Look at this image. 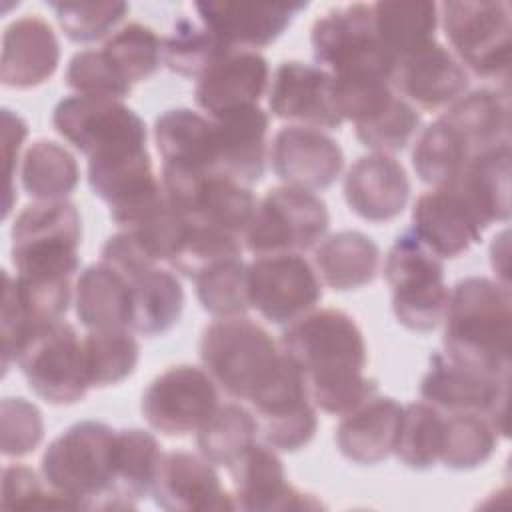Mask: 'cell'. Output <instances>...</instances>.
<instances>
[{
  "instance_id": "6da1fadb",
  "label": "cell",
  "mask_w": 512,
  "mask_h": 512,
  "mask_svg": "<svg viewBox=\"0 0 512 512\" xmlns=\"http://www.w3.org/2000/svg\"><path fill=\"white\" fill-rule=\"evenodd\" d=\"M280 348L304 374L312 404L326 414L344 416L378 394V382L364 376L368 350L362 330L342 310H312L294 320Z\"/></svg>"
},
{
  "instance_id": "7a4b0ae2",
  "label": "cell",
  "mask_w": 512,
  "mask_h": 512,
  "mask_svg": "<svg viewBox=\"0 0 512 512\" xmlns=\"http://www.w3.org/2000/svg\"><path fill=\"white\" fill-rule=\"evenodd\" d=\"M444 354L466 368L510 378L512 300L508 284L484 276L460 280L444 314Z\"/></svg>"
},
{
  "instance_id": "3957f363",
  "label": "cell",
  "mask_w": 512,
  "mask_h": 512,
  "mask_svg": "<svg viewBox=\"0 0 512 512\" xmlns=\"http://www.w3.org/2000/svg\"><path fill=\"white\" fill-rule=\"evenodd\" d=\"M114 438L104 422L82 420L58 434L42 454L46 484L78 508H112Z\"/></svg>"
},
{
  "instance_id": "277c9868",
  "label": "cell",
  "mask_w": 512,
  "mask_h": 512,
  "mask_svg": "<svg viewBox=\"0 0 512 512\" xmlns=\"http://www.w3.org/2000/svg\"><path fill=\"white\" fill-rule=\"evenodd\" d=\"M12 264L30 280H72L80 268L82 218L70 200H38L14 220Z\"/></svg>"
},
{
  "instance_id": "5b68a950",
  "label": "cell",
  "mask_w": 512,
  "mask_h": 512,
  "mask_svg": "<svg viewBox=\"0 0 512 512\" xmlns=\"http://www.w3.org/2000/svg\"><path fill=\"white\" fill-rule=\"evenodd\" d=\"M282 348L268 330L246 316L218 318L200 338V360L214 384L236 400L252 392L274 372Z\"/></svg>"
},
{
  "instance_id": "8992f818",
  "label": "cell",
  "mask_w": 512,
  "mask_h": 512,
  "mask_svg": "<svg viewBox=\"0 0 512 512\" xmlns=\"http://www.w3.org/2000/svg\"><path fill=\"white\" fill-rule=\"evenodd\" d=\"M320 68L336 80H384L392 84L396 58L372 26V4H348L320 16L310 34Z\"/></svg>"
},
{
  "instance_id": "52a82bcc",
  "label": "cell",
  "mask_w": 512,
  "mask_h": 512,
  "mask_svg": "<svg viewBox=\"0 0 512 512\" xmlns=\"http://www.w3.org/2000/svg\"><path fill=\"white\" fill-rule=\"evenodd\" d=\"M442 28L462 68L484 80H508L512 52L510 4L452 0L442 6Z\"/></svg>"
},
{
  "instance_id": "ba28073f",
  "label": "cell",
  "mask_w": 512,
  "mask_h": 512,
  "mask_svg": "<svg viewBox=\"0 0 512 512\" xmlns=\"http://www.w3.org/2000/svg\"><path fill=\"white\" fill-rule=\"evenodd\" d=\"M328 226L330 212L318 194L284 184L256 204L242 240L254 256L300 254L318 244Z\"/></svg>"
},
{
  "instance_id": "9c48e42d",
  "label": "cell",
  "mask_w": 512,
  "mask_h": 512,
  "mask_svg": "<svg viewBox=\"0 0 512 512\" xmlns=\"http://www.w3.org/2000/svg\"><path fill=\"white\" fill-rule=\"evenodd\" d=\"M52 126L88 160L146 148L144 120L122 100L66 96L52 112Z\"/></svg>"
},
{
  "instance_id": "30bf717a",
  "label": "cell",
  "mask_w": 512,
  "mask_h": 512,
  "mask_svg": "<svg viewBox=\"0 0 512 512\" xmlns=\"http://www.w3.org/2000/svg\"><path fill=\"white\" fill-rule=\"evenodd\" d=\"M262 440L280 452L304 448L316 434L318 416L300 368L282 352L274 372L246 400Z\"/></svg>"
},
{
  "instance_id": "8fae6325",
  "label": "cell",
  "mask_w": 512,
  "mask_h": 512,
  "mask_svg": "<svg viewBox=\"0 0 512 512\" xmlns=\"http://www.w3.org/2000/svg\"><path fill=\"white\" fill-rule=\"evenodd\" d=\"M162 188L168 202L190 222L240 240L258 204L250 186L220 172H186L162 166Z\"/></svg>"
},
{
  "instance_id": "7c38bea8",
  "label": "cell",
  "mask_w": 512,
  "mask_h": 512,
  "mask_svg": "<svg viewBox=\"0 0 512 512\" xmlns=\"http://www.w3.org/2000/svg\"><path fill=\"white\" fill-rule=\"evenodd\" d=\"M16 364L28 388L54 406L76 404L90 388L82 338L66 320L42 328L20 352Z\"/></svg>"
},
{
  "instance_id": "4fadbf2b",
  "label": "cell",
  "mask_w": 512,
  "mask_h": 512,
  "mask_svg": "<svg viewBox=\"0 0 512 512\" xmlns=\"http://www.w3.org/2000/svg\"><path fill=\"white\" fill-rule=\"evenodd\" d=\"M218 406L214 380L192 364L170 366L158 374L140 402L148 426L170 438L198 432Z\"/></svg>"
},
{
  "instance_id": "5bb4252c",
  "label": "cell",
  "mask_w": 512,
  "mask_h": 512,
  "mask_svg": "<svg viewBox=\"0 0 512 512\" xmlns=\"http://www.w3.org/2000/svg\"><path fill=\"white\" fill-rule=\"evenodd\" d=\"M250 308L268 322L288 326L322 300V282L310 262L294 252L256 256L248 264Z\"/></svg>"
},
{
  "instance_id": "9a60e30c",
  "label": "cell",
  "mask_w": 512,
  "mask_h": 512,
  "mask_svg": "<svg viewBox=\"0 0 512 512\" xmlns=\"http://www.w3.org/2000/svg\"><path fill=\"white\" fill-rule=\"evenodd\" d=\"M508 380L452 362L444 352L430 356L420 382V396L444 414H478L506 436Z\"/></svg>"
},
{
  "instance_id": "2e32d148",
  "label": "cell",
  "mask_w": 512,
  "mask_h": 512,
  "mask_svg": "<svg viewBox=\"0 0 512 512\" xmlns=\"http://www.w3.org/2000/svg\"><path fill=\"white\" fill-rule=\"evenodd\" d=\"M268 106L278 120H288L292 126L316 130H336L342 126L334 104L332 76L314 64L282 62L268 90Z\"/></svg>"
},
{
  "instance_id": "e0dca14e",
  "label": "cell",
  "mask_w": 512,
  "mask_h": 512,
  "mask_svg": "<svg viewBox=\"0 0 512 512\" xmlns=\"http://www.w3.org/2000/svg\"><path fill=\"white\" fill-rule=\"evenodd\" d=\"M270 164L286 186L316 192L338 180L344 168V152L322 130L290 124L276 132L270 146Z\"/></svg>"
},
{
  "instance_id": "ac0fdd59",
  "label": "cell",
  "mask_w": 512,
  "mask_h": 512,
  "mask_svg": "<svg viewBox=\"0 0 512 512\" xmlns=\"http://www.w3.org/2000/svg\"><path fill=\"white\" fill-rule=\"evenodd\" d=\"M232 500L240 510H314L322 502L286 480L284 462L266 442H254L230 468Z\"/></svg>"
},
{
  "instance_id": "d6986e66",
  "label": "cell",
  "mask_w": 512,
  "mask_h": 512,
  "mask_svg": "<svg viewBox=\"0 0 512 512\" xmlns=\"http://www.w3.org/2000/svg\"><path fill=\"white\" fill-rule=\"evenodd\" d=\"M308 2H196L202 24L232 50L264 48L278 40Z\"/></svg>"
},
{
  "instance_id": "ffe728a7",
  "label": "cell",
  "mask_w": 512,
  "mask_h": 512,
  "mask_svg": "<svg viewBox=\"0 0 512 512\" xmlns=\"http://www.w3.org/2000/svg\"><path fill=\"white\" fill-rule=\"evenodd\" d=\"M392 88L422 110H440L466 94L468 74L454 54L434 40L398 60Z\"/></svg>"
},
{
  "instance_id": "44dd1931",
  "label": "cell",
  "mask_w": 512,
  "mask_h": 512,
  "mask_svg": "<svg viewBox=\"0 0 512 512\" xmlns=\"http://www.w3.org/2000/svg\"><path fill=\"white\" fill-rule=\"evenodd\" d=\"M152 496L156 506L170 512L234 510L232 494L224 490L214 464L182 450L162 456Z\"/></svg>"
},
{
  "instance_id": "7402d4cb",
  "label": "cell",
  "mask_w": 512,
  "mask_h": 512,
  "mask_svg": "<svg viewBox=\"0 0 512 512\" xmlns=\"http://www.w3.org/2000/svg\"><path fill=\"white\" fill-rule=\"evenodd\" d=\"M410 198V180L404 166L390 154L360 156L346 172L344 200L368 222H388L402 214Z\"/></svg>"
},
{
  "instance_id": "603a6c76",
  "label": "cell",
  "mask_w": 512,
  "mask_h": 512,
  "mask_svg": "<svg viewBox=\"0 0 512 512\" xmlns=\"http://www.w3.org/2000/svg\"><path fill=\"white\" fill-rule=\"evenodd\" d=\"M414 234L438 256L456 258L482 238V224L454 186L434 188L414 202Z\"/></svg>"
},
{
  "instance_id": "cb8c5ba5",
  "label": "cell",
  "mask_w": 512,
  "mask_h": 512,
  "mask_svg": "<svg viewBox=\"0 0 512 512\" xmlns=\"http://www.w3.org/2000/svg\"><path fill=\"white\" fill-rule=\"evenodd\" d=\"M270 82L268 60L254 50H232L206 70L194 90V100L208 118L258 106Z\"/></svg>"
},
{
  "instance_id": "d4e9b609",
  "label": "cell",
  "mask_w": 512,
  "mask_h": 512,
  "mask_svg": "<svg viewBox=\"0 0 512 512\" xmlns=\"http://www.w3.org/2000/svg\"><path fill=\"white\" fill-rule=\"evenodd\" d=\"M214 126L216 172L252 186L266 172L270 118L260 106H246L210 118Z\"/></svg>"
},
{
  "instance_id": "484cf974",
  "label": "cell",
  "mask_w": 512,
  "mask_h": 512,
  "mask_svg": "<svg viewBox=\"0 0 512 512\" xmlns=\"http://www.w3.org/2000/svg\"><path fill=\"white\" fill-rule=\"evenodd\" d=\"M60 62V42L38 14L14 20L2 36L0 80L8 88L28 90L50 80Z\"/></svg>"
},
{
  "instance_id": "4316f807",
  "label": "cell",
  "mask_w": 512,
  "mask_h": 512,
  "mask_svg": "<svg viewBox=\"0 0 512 512\" xmlns=\"http://www.w3.org/2000/svg\"><path fill=\"white\" fill-rule=\"evenodd\" d=\"M402 404L390 396H372L342 416L334 440L340 454L356 464L384 462L398 438Z\"/></svg>"
},
{
  "instance_id": "83f0119b",
  "label": "cell",
  "mask_w": 512,
  "mask_h": 512,
  "mask_svg": "<svg viewBox=\"0 0 512 512\" xmlns=\"http://www.w3.org/2000/svg\"><path fill=\"white\" fill-rule=\"evenodd\" d=\"M154 142L164 168L216 172L212 120L190 108H170L154 122Z\"/></svg>"
},
{
  "instance_id": "f1b7e54d",
  "label": "cell",
  "mask_w": 512,
  "mask_h": 512,
  "mask_svg": "<svg viewBox=\"0 0 512 512\" xmlns=\"http://www.w3.org/2000/svg\"><path fill=\"white\" fill-rule=\"evenodd\" d=\"M454 186L486 230L510 218V142L472 156Z\"/></svg>"
},
{
  "instance_id": "f546056e",
  "label": "cell",
  "mask_w": 512,
  "mask_h": 512,
  "mask_svg": "<svg viewBox=\"0 0 512 512\" xmlns=\"http://www.w3.org/2000/svg\"><path fill=\"white\" fill-rule=\"evenodd\" d=\"M78 320L88 330H132V290L128 280L106 262L84 268L74 286Z\"/></svg>"
},
{
  "instance_id": "4dcf8cb0",
  "label": "cell",
  "mask_w": 512,
  "mask_h": 512,
  "mask_svg": "<svg viewBox=\"0 0 512 512\" xmlns=\"http://www.w3.org/2000/svg\"><path fill=\"white\" fill-rule=\"evenodd\" d=\"M314 264L320 280L338 292L370 284L380 264L378 244L358 230H342L322 238L314 250Z\"/></svg>"
},
{
  "instance_id": "1f68e13d",
  "label": "cell",
  "mask_w": 512,
  "mask_h": 512,
  "mask_svg": "<svg viewBox=\"0 0 512 512\" xmlns=\"http://www.w3.org/2000/svg\"><path fill=\"white\" fill-rule=\"evenodd\" d=\"M164 452L156 436L142 428L116 430L112 510L136 508V502L152 492Z\"/></svg>"
},
{
  "instance_id": "d6a6232c",
  "label": "cell",
  "mask_w": 512,
  "mask_h": 512,
  "mask_svg": "<svg viewBox=\"0 0 512 512\" xmlns=\"http://www.w3.org/2000/svg\"><path fill=\"white\" fill-rule=\"evenodd\" d=\"M132 290V330L160 336L176 326L184 310V288L172 270L152 264L124 276Z\"/></svg>"
},
{
  "instance_id": "836d02e7",
  "label": "cell",
  "mask_w": 512,
  "mask_h": 512,
  "mask_svg": "<svg viewBox=\"0 0 512 512\" xmlns=\"http://www.w3.org/2000/svg\"><path fill=\"white\" fill-rule=\"evenodd\" d=\"M468 142L474 154L510 142V108L506 92L480 88L460 96L442 116Z\"/></svg>"
},
{
  "instance_id": "e575fe53",
  "label": "cell",
  "mask_w": 512,
  "mask_h": 512,
  "mask_svg": "<svg viewBox=\"0 0 512 512\" xmlns=\"http://www.w3.org/2000/svg\"><path fill=\"white\" fill-rule=\"evenodd\" d=\"M372 26L380 44L396 58L436 40L438 4L388 0L372 4Z\"/></svg>"
},
{
  "instance_id": "d590c367",
  "label": "cell",
  "mask_w": 512,
  "mask_h": 512,
  "mask_svg": "<svg viewBox=\"0 0 512 512\" xmlns=\"http://www.w3.org/2000/svg\"><path fill=\"white\" fill-rule=\"evenodd\" d=\"M472 156V148L458 130L438 118L420 130L412 150V166L424 184L444 188L460 178Z\"/></svg>"
},
{
  "instance_id": "8d00e7d4",
  "label": "cell",
  "mask_w": 512,
  "mask_h": 512,
  "mask_svg": "<svg viewBox=\"0 0 512 512\" xmlns=\"http://www.w3.org/2000/svg\"><path fill=\"white\" fill-rule=\"evenodd\" d=\"M20 178L30 198L66 200L78 186L80 168L68 148L42 138L26 148Z\"/></svg>"
},
{
  "instance_id": "74e56055",
  "label": "cell",
  "mask_w": 512,
  "mask_h": 512,
  "mask_svg": "<svg viewBox=\"0 0 512 512\" xmlns=\"http://www.w3.org/2000/svg\"><path fill=\"white\" fill-rule=\"evenodd\" d=\"M256 436L258 422L252 410L230 402L218 406L196 432V446L214 466L230 468L256 442Z\"/></svg>"
},
{
  "instance_id": "f35d334b",
  "label": "cell",
  "mask_w": 512,
  "mask_h": 512,
  "mask_svg": "<svg viewBox=\"0 0 512 512\" xmlns=\"http://www.w3.org/2000/svg\"><path fill=\"white\" fill-rule=\"evenodd\" d=\"M90 388H106L126 380L138 366L140 344L128 328L88 330L82 338Z\"/></svg>"
},
{
  "instance_id": "ab89813d",
  "label": "cell",
  "mask_w": 512,
  "mask_h": 512,
  "mask_svg": "<svg viewBox=\"0 0 512 512\" xmlns=\"http://www.w3.org/2000/svg\"><path fill=\"white\" fill-rule=\"evenodd\" d=\"M444 442V412L428 402H412L402 408L396 458L412 470H430L440 462Z\"/></svg>"
},
{
  "instance_id": "60d3db41",
  "label": "cell",
  "mask_w": 512,
  "mask_h": 512,
  "mask_svg": "<svg viewBox=\"0 0 512 512\" xmlns=\"http://www.w3.org/2000/svg\"><path fill=\"white\" fill-rule=\"evenodd\" d=\"M230 52L232 48H228L212 30L184 16L174 22L170 36L162 42V62L166 68L178 76L194 80Z\"/></svg>"
},
{
  "instance_id": "b9f144b4",
  "label": "cell",
  "mask_w": 512,
  "mask_h": 512,
  "mask_svg": "<svg viewBox=\"0 0 512 512\" xmlns=\"http://www.w3.org/2000/svg\"><path fill=\"white\" fill-rule=\"evenodd\" d=\"M384 278L392 292L424 290L444 284V264L412 228L396 236L384 260Z\"/></svg>"
},
{
  "instance_id": "7bdbcfd3",
  "label": "cell",
  "mask_w": 512,
  "mask_h": 512,
  "mask_svg": "<svg viewBox=\"0 0 512 512\" xmlns=\"http://www.w3.org/2000/svg\"><path fill=\"white\" fill-rule=\"evenodd\" d=\"M498 446V432L478 414H444L440 462L450 470H474L486 464Z\"/></svg>"
},
{
  "instance_id": "ee69618b",
  "label": "cell",
  "mask_w": 512,
  "mask_h": 512,
  "mask_svg": "<svg viewBox=\"0 0 512 512\" xmlns=\"http://www.w3.org/2000/svg\"><path fill=\"white\" fill-rule=\"evenodd\" d=\"M162 38L140 22H130L116 30L104 44V54L130 84L150 78L162 64Z\"/></svg>"
},
{
  "instance_id": "f6af8a7d",
  "label": "cell",
  "mask_w": 512,
  "mask_h": 512,
  "mask_svg": "<svg viewBox=\"0 0 512 512\" xmlns=\"http://www.w3.org/2000/svg\"><path fill=\"white\" fill-rule=\"evenodd\" d=\"M196 282V298L200 306L216 316H244L250 310L248 296V264L242 258H230L204 270Z\"/></svg>"
},
{
  "instance_id": "bcb514c9",
  "label": "cell",
  "mask_w": 512,
  "mask_h": 512,
  "mask_svg": "<svg viewBox=\"0 0 512 512\" xmlns=\"http://www.w3.org/2000/svg\"><path fill=\"white\" fill-rule=\"evenodd\" d=\"M420 114L398 94L372 118L356 124V138L378 154H394L406 148L420 130Z\"/></svg>"
},
{
  "instance_id": "7dc6e473",
  "label": "cell",
  "mask_w": 512,
  "mask_h": 512,
  "mask_svg": "<svg viewBox=\"0 0 512 512\" xmlns=\"http://www.w3.org/2000/svg\"><path fill=\"white\" fill-rule=\"evenodd\" d=\"M240 252H242L240 238L216 228L190 222L186 236L180 248L176 250V254L172 256V260L168 262V266L174 272L194 280L204 270H208L218 262L240 258Z\"/></svg>"
},
{
  "instance_id": "c3c4849f",
  "label": "cell",
  "mask_w": 512,
  "mask_h": 512,
  "mask_svg": "<svg viewBox=\"0 0 512 512\" xmlns=\"http://www.w3.org/2000/svg\"><path fill=\"white\" fill-rule=\"evenodd\" d=\"M54 10L56 20L64 34L72 42H96L108 34L124 20L130 12L126 2H48Z\"/></svg>"
},
{
  "instance_id": "681fc988",
  "label": "cell",
  "mask_w": 512,
  "mask_h": 512,
  "mask_svg": "<svg viewBox=\"0 0 512 512\" xmlns=\"http://www.w3.org/2000/svg\"><path fill=\"white\" fill-rule=\"evenodd\" d=\"M66 86L82 96H100L122 100L132 92V86L118 74L104 50L76 52L64 74Z\"/></svg>"
},
{
  "instance_id": "f907efd6",
  "label": "cell",
  "mask_w": 512,
  "mask_h": 512,
  "mask_svg": "<svg viewBox=\"0 0 512 512\" xmlns=\"http://www.w3.org/2000/svg\"><path fill=\"white\" fill-rule=\"evenodd\" d=\"M2 508L4 510H76L74 502L52 490L42 474L24 464H10L2 470Z\"/></svg>"
},
{
  "instance_id": "816d5d0a",
  "label": "cell",
  "mask_w": 512,
  "mask_h": 512,
  "mask_svg": "<svg viewBox=\"0 0 512 512\" xmlns=\"http://www.w3.org/2000/svg\"><path fill=\"white\" fill-rule=\"evenodd\" d=\"M0 446L8 458L32 454L44 438V418L26 398H4L0 404Z\"/></svg>"
},
{
  "instance_id": "f5cc1de1",
  "label": "cell",
  "mask_w": 512,
  "mask_h": 512,
  "mask_svg": "<svg viewBox=\"0 0 512 512\" xmlns=\"http://www.w3.org/2000/svg\"><path fill=\"white\" fill-rule=\"evenodd\" d=\"M450 300V290L444 284L410 290V292H392V312L396 320L414 332H432L444 320Z\"/></svg>"
},
{
  "instance_id": "db71d44e",
  "label": "cell",
  "mask_w": 512,
  "mask_h": 512,
  "mask_svg": "<svg viewBox=\"0 0 512 512\" xmlns=\"http://www.w3.org/2000/svg\"><path fill=\"white\" fill-rule=\"evenodd\" d=\"M2 132H4V154L8 162V198L4 204V216H8L14 198V162H18V152L22 142L28 134V126L22 116L14 114L12 110H2Z\"/></svg>"
}]
</instances>
